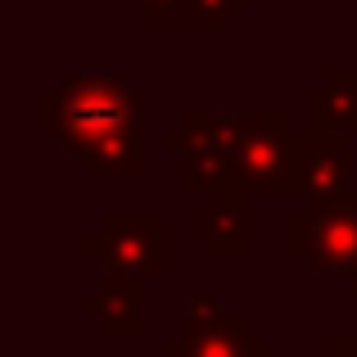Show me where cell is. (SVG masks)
<instances>
[{
    "label": "cell",
    "instance_id": "1",
    "mask_svg": "<svg viewBox=\"0 0 357 357\" xmlns=\"http://www.w3.org/2000/svg\"><path fill=\"white\" fill-rule=\"evenodd\" d=\"M140 96L122 73H77L41 96V127L82 158L91 176H136L140 149Z\"/></svg>",
    "mask_w": 357,
    "mask_h": 357
},
{
    "label": "cell",
    "instance_id": "2",
    "mask_svg": "<svg viewBox=\"0 0 357 357\" xmlns=\"http://www.w3.org/2000/svg\"><path fill=\"white\" fill-rule=\"evenodd\" d=\"M303 140L307 131L289 127V114L280 109H262V114H244L240 140H236V185L249 195H289L298 190V172H303Z\"/></svg>",
    "mask_w": 357,
    "mask_h": 357
},
{
    "label": "cell",
    "instance_id": "3",
    "mask_svg": "<svg viewBox=\"0 0 357 357\" xmlns=\"http://www.w3.org/2000/svg\"><path fill=\"white\" fill-rule=\"evenodd\" d=\"M244 114L231 118H213V114H185L181 127L167 131L163 145L172 154H181V185L185 195H213V190H227L236 185V140H240Z\"/></svg>",
    "mask_w": 357,
    "mask_h": 357
},
{
    "label": "cell",
    "instance_id": "4",
    "mask_svg": "<svg viewBox=\"0 0 357 357\" xmlns=\"http://www.w3.org/2000/svg\"><path fill=\"white\" fill-rule=\"evenodd\" d=\"M82 249L105 267V276L145 285L167 267V222L163 213H105L100 231L82 240Z\"/></svg>",
    "mask_w": 357,
    "mask_h": 357
},
{
    "label": "cell",
    "instance_id": "5",
    "mask_svg": "<svg viewBox=\"0 0 357 357\" xmlns=\"http://www.w3.org/2000/svg\"><path fill=\"white\" fill-rule=\"evenodd\" d=\"M285 249L317 271L357 276V190L344 199H321L289 213Z\"/></svg>",
    "mask_w": 357,
    "mask_h": 357
},
{
    "label": "cell",
    "instance_id": "6",
    "mask_svg": "<svg viewBox=\"0 0 357 357\" xmlns=\"http://www.w3.org/2000/svg\"><path fill=\"white\" fill-rule=\"evenodd\" d=\"M163 357H267V340L253 335L213 294H190L181 307V335L163 344Z\"/></svg>",
    "mask_w": 357,
    "mask_h": 357
},
{
    "label": "cell",
    "instance_id": "7",
    "mask_svg": "<svg viewBox=\"0 0 357 357\" xmlns=\"http://www.w3.org/2000/svg\"><path fill=\"white\" fill-rule=\"evenodd\" d=\"M349 140L353 136H340V131H312V127H307L303 172H298V195H307V204L353 195V145H349Z\"/></svg>",
    "mask_w": 357,
    "mask_h": 357
},
{
    "label": "cell",
    "instance_id": "8",
    "mask_svg": "<svg viewBox=\"0 0 357 357\" xmlns=\"http://www.w3.org/2000/svg\"><path fill=\"white\" fill-rule=\"evenodd\" d=\"M244 249H249V190L227 185L204 195V253L244 258Z\"/></svg>",
    "mask_w": 357,
    "mask_h": 357
},
{
    "label": "cell",
    "instance_id": "9",
    "mask_svg": "<svg viewBox=\"0 0 357 357\" xmlns=\"http://www.w3.org/2000/svg\"><path fill=\"white\" fill-rule=\"evenodd\" d=\"M140 280L127 276H105V285L96 294L82 298V312L109 335V340H136L145 331V317H140Z\"/></svg>",
    "mask_w": 357,
    "mask_h": 357
},
{
    "label": "cell",
    "instance_id": "10",
    "mask_svg": "<svg viewBox=\"0 0 357 357\" xmlns=\"http://www.w3.org/2000/svg\"><path fill=\"white\" fill-rule=\"evenodd\" d=\"M307 127L357 136V68H335L326 86L307 96Z\"/></svg>",
    "mask_w": 357,
    "mask_h": 357
},
{
    "label": "cell",
    "instance_id": "11",
    "mask_svg": "<svg viewBox=\"0 0 357 357\" xmlns=\"http://www.w3.org/2000/svg\"><path fill=\"white\" fill-rule=\"evenodd\" d=\"M244 5H249V0H185L181 23L190 27V32H218V27H227V18Z\"/></svg>",
    "mask_w": 357,
    "mask_h": 357
},
{
    "label": "cell",
    "instance_id": "12",
    "mask_svg": "<svg viewBox=\"0 0 357 357\" xmlns=\"http://www.w3.org/2000/svg\"><path fill=\"white\" fill-rule=\"evenodd\" d=\"M185 0H140V23L149 27V32H163L167 18H172V9H181Z\"/></svg>",
    "mask_w": 357,
    "mask_h": 357
},
{
    "label": "cell",
    "instance_id": "13",
    "mask_svg": "<svg viewBox=\"0 0 357 357\" xmlns=\"http://www.w3.org/2000/svg\"><path fill=\"white\" fill-rule=\"evenodd\" d=\"M326 357H357V335H331L326 340Z\"/></svg>",
    "mask_w": 357,
    "mask_h": 357
},
{
    "label": "cell",
    "instance_id": "14",
    "mask_svg": "<svg viewBox=\"0 0 357 357\" xmlns=\"http://www.w3.org/2000/svg\"><path fill=\"white\" fill-rule=\"evenodd\" d=\"M349 294H357V276H349Z\"/></svg>",
    "mask_w": 357,
    "mask_h": 357
}]
</instances>
